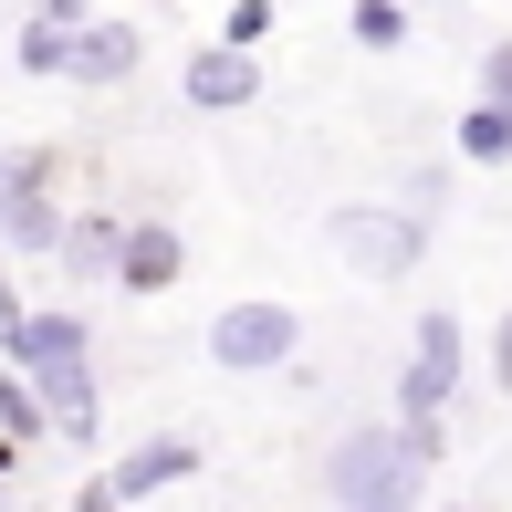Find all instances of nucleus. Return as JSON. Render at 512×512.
Listing matches in <instances>:
<instances>
[{
	"mask_svg": "<svg viewBox=\"0 0 512 512\" xmlns=\"http://www.w3.org/2000/svg\"><path fill=\"white\" fill-rule=\"evenodd\" d=\"M324 492H335V512H418L429 460H418L408 429H345L335 460H324Z\"/></svg>",
	"mask_w": 512,
	"mask_h": 512,
	"instance_id": "nucleus-1",
	"label": "nucleus"
},
{
	"mask_svg": "<svg viewBox=\"0 0 512 512\" xmlns=\"http://www.w3.org/2000/svg\"><path fill=\"white\" fill-rule=\"evenodd\" d=\"M293 345H304V314L293 304H230L209 324V356H220L230 377H262V366H283Z\"/></svg>",
	"mask_w": 512,
	"mask_h": 512,
	"instance_id": "nucleus-2",
	"label": "nucleus"
},
{
	"mask_svg": "<svg viewBox=\"0 0 512 512\" xmlns=\"http://www.w3.org/2000/svg\"><path fill=\"white\" fill-rule=\"evenodd\" d=\"M335 251H345L356 272H377V283H398L418 251H429V230L398 220V209H335Z\"/></svg>",
	"mask_w": 512,
	"mask_h": 512,
	"instance_id": "nucleus-3",
	"label": "nucleus"
},
{
	"mask_svg": "<svg viewBox=\"0 0 512 512\" xmlns=\"http://www.w3.org/2000/svg\"><path fill=\"white\" fill-rule=\"evenodd\" d=\"M460 387V324L450 314H418V345H408V377H398V418H439Z\"/></svg>",
	"mask_w": 512,
	"mask_h": 512,
	"instance_id": "nucleus-4",
	"label": "nucleus"
},
{
	"mask_svg": "<svg viewBox=\"0 0 512 512\" xmlns=\"http://www.w3.org/2000/svg\"><path fill=\"white\" fill-rule=\"evenodd\" d=\"M0 230H11L21 251H53L63 241V220H53V157H21V168H11V189H0Z\"/></svg>",
	"mask_w": 512,
	"mask_h": 512,
	"instance_id": "nucleus-5",
	"label": "nucleus"
},
{
	"mask_svg": "<svg viewBox=\"0 0 512 512\" xmlns=\"http://www.w3.org/2000/svg\"><path fill=\"white\" fill-rule=\"evenodd\" d=\"M178 272H189V241H178L168 220H136L126 251H115V283H126V293H168Z\"/></svg>",
	"mask_w": 512,
	"mask_h": 512,
	"instance_id": "nucleus-6",
	"label": "nucleus"
},
{
	"mask_svg": "<svg viewBox=\"0 0 512 512\" xmlns=\"http://www.w3.org/2000/svg\"><path fill=\"white\" fill-rule=\"evenodd\" d=\"M262 95V63H251V42H209V53H189V105H251Z\"/></svg>",
	"mask_w": 512,
	"mask_h": 512,
	"instance_id": "nucleus-7",
	"label": "nucleus"
},
{
	"mask_svg": "<svg viewBox=\"0 0 512 512\" xmlns=\"http://www.w3.org/2000/svg\"><path fill=\"white\" fill-rule=\"evenodd\" d=\"M189 471H199V439H136L105 481H115L126 502H147V492H168V481H189Z\"/></svg>",
	"mask_w": 512,
	"mask_h": 512,
	"instance_id": "nucleus-8",
	"label": "nucleus"
},
{
	"mask_svg": "<svg viewBox=\"0 0 512 512\" xmlns=\"http://www.w3.org/2000/svg\"><path fill=\"white\" fill-rule=\"evenodd\" d=\"M32 387H42V418H53L63 439H95V377H84V356L32 366Z\"/></svg>",
	"mask_w": 512,
	"mask_h": 512,
	"instance_id": "nucleus-9",
	"label": "nucleus"
},
{
	"mask_svg": "<svg viewBox=\"0 0 512 512\" xmlns=\"http://www.w3.org/2000/svg\"><path fill=\"white\" fill-rule=\"evenodd\" d=\"M136 53H147V42H136L126 21H95V32H74L63 74H84V84H126V74H136Z\"/></svg>",
	"mask_w": 512,
	"mask_h": 512,
	"instance_id": "nucleus-10",
	"label": "nucleus"
},
{
	"mask_svg": "<svg viewBox=\"0 0 512 512\" xmlns=\"http://www.w3.org/2000/svg\"><path fill=\"white\" fill-rule=\"evenodd\" d=\"M460 157H471V168H512V105L481 95L471 115H460Z\"/></svg>",
	"mask_w": 512,
	"mask_h": 512,
	"instance_id": "nucleus-11",
	"label": "nucleus"
},
{
	"mask_svg": "<svg viewBox=\"0 0 512 512\" xmlns=\"http://www.w3.org/2000/svg\"><path fill=\"white\" fill-rule=\"evenodd\" d=\"M11 356H21V366H53V356H84V324H74V314H21Z\"/></svg>",
	"mask_w": 512,
	"mask_h": 512,
	"instance_id": "nucleus-12",
	"label": "nucleus"
},
{
	"mask_svg": "<svg viewBox=\"0 0 512 512\" xmlns=\"http://www.w3.org/2000/svg\"><path fill=\"white\" fill-rule=\"evenodd\" d=\"M356 42L366 53H408V11L398 0H356Z\"/></svg>",
	"mask_w": 512,
	"mask_h": 512,
	"instance_id": "nucleus-13",
	"label": "nucleus"
},
{
	"mask_svg": "<svg viewBox=\"0 0 512 512\" xmlns=\"http://www.w3.org/2000/svg\"><path fill=\"white\" fill-rule=\"evenodd\" d=\"M115 251H126V230H115V220H84L74 241H63V262H74V272H115Z\"/></svg>",
	"mask_w": 512,
	"mask_h": 512,
	"instance_id": "nucleus-14",
	"label": "nucleus"
},
{
	"mask_svg": "<svg viewBox=\"0 0 512 512\" xmlns=\"http://www.w3.org/2000/svg\"><path fill=\"white\" fill-rule=\"evenodd\" d=\"M63 53H74V21H53V11H42L32 32H21V63H32V74H63Z\"/></svg>",
	"mask_w": 512,
	"mask_h": 512,
	"instance_id": "nucleus-15",
	"label": "nucleus"
},
{
	"mask_svg": "<svg viewBox=\"0 0 512 512\" xmlns=\"http://www.w3.org/2000/svg\"><path fill=\"white\" fill-rule=\"evenodd\" d=\"M0 429H21V439L42 429V387L32 377H0Z\"/></svg>",
	"mask_w": 512,
	"mask_h": 512,
	"instance_id": "nucleus-16",
	"label": "nucleus"
},
{
	"mask_svg": "<svg viewBox=\"0 0 512 512\" xmlns=\"http://www.w3.org/2000/svg\"><path fill=\"white\" fill-rule=\"evenodd\" d=\"M481 95L512 105V42H492V53H481Z\"/></svg>",
	"mask_w": 512,
	"mask_h": 512,
	"instance_id": "nucleus-17",
	"label": "nucleus"
},
{
	"mask_svg": "<svg viewBox=\"0 0 512 512\" xmlns=\"http://www.w3.org/2000/svg\"><path fill=\"white\" fill-rule=\"evenodd\" d=\"M492 387L512 398V304H502V324H492Z\"/></svg>",
	"mask_w": 512,
	"mask_h": 512,
	"instance_id": "nucleus-18",
	"label": "nucleus"
},
{
	"mask_svg": "<svg viewBox=\"0 0 512 512\" xmlns=\"http://www.w3.org/2000/svg\"><path fill=\"white\" fill-rule=\"evenodd\" d=\"M74 512H126V492H115V481H95V492H74Z\"/></svg>",
	"mask_w": 512,
	"mask_h": 512,
	"instance_id": "nucleus-19",
	"label": "nucleus"
},
{
	"mask_svg": "<svg viewBox=\"0 0 512 512\" xmlns=\"http://www.w3.org/2000/svg\"><path fill=\"white\" fill-rule=\"evenodd\" d=\"M11 335H21V293L0 283V345H11Z\"/></svg>",
	"mask_w": 512,
	"mask_h": 512,
	"instance_id": "nucleus-20",
	"label": "nucleus"
},
{
	"mask_svg": "<svg viewBox=\"0 0 512 512\" xmlns=\"http://www.w3.org/2000/svg\"><path fill=\"white\" fill-rule=\"evenodd\" d=\"M439 512H471V502H439Z\"/></svg>",
	"mask_w": 512,
	"mask_h": 512,
	"instance_id": "nucleus-21",
	"label": "nucleus"
},
{
	"mask_svg": "<svg viewBox=\"0 0 512 512\" xmlns=\"http://www.w3.org/2000/svg\"><path fill=\"white\" fill-rule=\"evenodd\" d=\"M0 471H11V450H0Z\"/></svg>",
	"mask_w": 512,
	"mask_h": 512,
	"instance_id": "nucleus-22",
	"label": "nucleus"
}]
</instances>
